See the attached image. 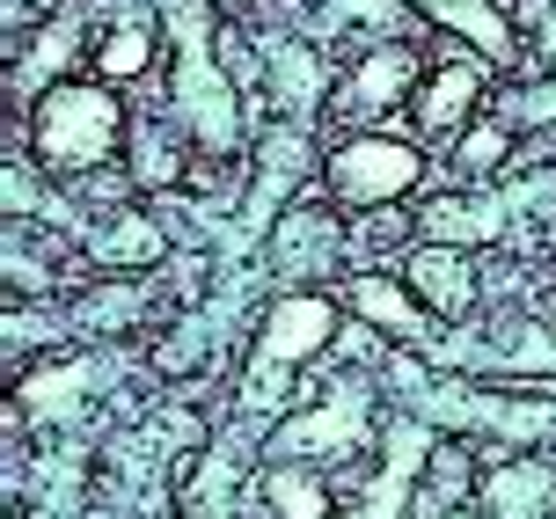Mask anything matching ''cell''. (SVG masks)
Here are the masks:
<instances>
[{"label": "cell", "mask_w": 556, "mask_h": 519, "mask_svg": "<svg viewBox=\"0 0 556 519\" xmlns=\"http://www.w3.org/2000/svg\"><path fill=\"white\" fill-rule=\"evenodd\" d=\"M417 446H425V432H417V425H395V446H389V476H381V505L366 497V519H395V491H403V476H410Z\"/></svg>", "instance_id": "cell-24"}, {"label": "cell", "mask_w": 556, "mask_h": 519, "mask_svg": "<svg viewBox=\"0 0 556 519\" xmlns=\"http://www.w3.org/2000/svg\"><path fill=\"white\" fill-rule=\"evenodd\" d=\"M344 337V301L337 293H315V286H293L264 307L250 344V366H242V410H271L293 395V374L315 366Z\"/></svg>", "instance_id": "cell-3"}, {"label": "cell", "mask_w": 556, "mask_h": 519, "mask_svg": "<svg viewBox=\"0 0 556 519\" xmlns=\"http://www.w3.org/2000/svg\"><path fill=\"white\" fill-rule=\"evenodd\" d=\"M256 176H250V198H242V213H250V227H271L278 213H286V198L301 191L307 162H315V139H307L301 117H278L271 132L256 139Z\"/></svg>", "instance_id": "cell-13"}, {"label": "cell", "mask_w": 556, "mask_h": 519, "mask_svg": "<svg viewBox=\"0 0 556 519\" xmlns=\"http://www.w3.org/2000/svg\"><path fill=\"white\" fill-rule=\"evenodd\" d=\"M534 59L556 74V0H542V15H534Z\"/></svg>", "instance_id": "cell-27"}, {"label": "cell", "mask_w": 556, "mask_h": 519, "mask_svg": "<svg viewBox=\"0 0 556 519\" xmlns=\"http://www.w3.org/2000/svg\"><path fill=\"white\" fill-rule=\"evenodd\" d=\"M395 271L410 278V293L432 307V322H440V329H462L476 307H483V278H476L469 249H454V242H410Z\"/></svg>", "instance_id": "cell-10"}, {"label": "cell", "mask_w": 556, "mask_h": 519, "mask_svg": "<svg viewBox=\"0 0 556 519\" xmlns=\"http://www.w3.org/2000/svg\"><path fill=\"white\" fill-rule=\"evenodd\" d=\"M483 483V468H476L469 446H440V468H425V483H417V519H440V512H462V497Z\"/></svg>", "instance_id": "cell-23"}, {"label": "cell", "mask_w": 556, "mask_h": 519, "mask_svg": "<svg viewBox=\"0 0 556 519\" xmlns=\"http://www.w3.org/2000/svg\"><path fill=\"white\" fill-rule=\"evenodd\" d=\"M542 315H556V293H542Z\"/></svg>", "instance_id": "cell-29"}, {"label": "cell", "mask_w": 556, "mask_h": 519, "mask_svg": "<svg viewBox=\"0 0 556 519\" xmlns=\"http://www.w3.org/2000/svg\"><path fill=\"white\" fill-rule=\"evenodd\" d=\"M0 271H8V286H15V293H29V301L59 286V278H52V264H45L37 249H23V227L8 235V249H0Z\"/></svg>", "instance_id": "cell-25"}, {"label": "cell", "mask_w": 556, "mask_h": 519, "mask_svg": "<svg viewBox=\"0 0 556 519\" xmlns=\"http://www.w3.org/2000/svg\"><path fill=\"white\" fill-rule=\"evenodd\" d=\"M337 213H344L337 198H323V205L293 198V205L264 227V264H271L278 278H337L344 256H352V227Z\"/></svg>", "instance_id": "cell-8"}, {"label": "cell", "mask_w": 556, "mask_h": 519, "mask_svg": "<svg viewBox=\"0 0 556 519\" xmlns=\"http://www.w3.org/2000/svg\"><path fill=\"white\" fill-rule=\"evenodd\" d=\"M491 59L483 52H440L432 66H425V81H417V96H410V125H417V139H432V147H454V139L476 125V110H483V96H491Z\"/></svg>", "instance_id": "cell-7"}, {"label": "cell", "mask_w": 556, "mask_h": 519, "mask_svg": "<svg viewBox=\"0 0 556 519\" xmlns=\"http://www.w3.org/2000/svg\"><path fill=\"white\" fill-rule=\"evenodd\" d=\"M483 512L491 519H549L556 505V468L542 454H498V461H483Z\"/></svg>", "instance_id": "cell-16"}, {"label": "cell", "mask_w": 556, "mask_h": 519, "mask_svg": "<svg viewBox=\"0 0 556 519\" xmlns=\"http://www.w3.org/2000/svg\"><path fill=\"white\" fill-rule=\"evenodd\" d=\"M337 301H344V315H359L374 337H389L395 352H425V344L440 337L432 307L410 293V278H403V271H381V264H359V271H344Z\"/></svg>", "instance_id": "cell-9"}, {"label": "cell", "mask_w": 556, "mask_h": 519, "mask_svg": "<svg viewBox=\"0 0 556 519\" xmlns=\"http://www.w3.org/2000/svg\"><path fill=\"white\" fill-rule=\"evenodd\" d=\"M374 432V395L366 381H337L315 410H293L271 425V461H344Z\"/></svg>", "instance_id": "cell-5"}, {"label": "cell", "mask_w": 556, "mask_h": 519, "mask_svg": "<svg viewBox=\"0 0 556 519\" xmlns=\"http://www.w3.org/2000/svg\"><path fill=\"white\" fill-rule=\"evenodd\" d=\"M520 213V198L505 191H440L417 205V242H454V249H483V242H505V227Z\"/></svg>", "instance_id": "cell-11"}, {"label": "cell", "mask_w": 556, "mask_h": 519, "mask_svg": "<svg viewBox=\"0 0 556 519\" xmlns=\"http://www.w3.org/2000/svg\"><path fill=\"white\" fill-rule=\"evenodd\" d=\"M264 66H271V103L286 110V117H307V110H323V59H315V45L264 37Z\"/></svg>", "instance_id": "cell-20"}, {"label": "cell", "mask_w": 556, "mask_h": 519, "mask_svg": "<svg viewBox=\"0 0 556 519\" xmlns=\"http://www.w3.org/2000/svg\"><path fill=\"white\" fill-rule=\"evenodd\" d=\"M256 497H264L271 519H337V497H330V483H323L315 461H264Z\"/></svg>", "instance_id": "cell-19"}, {"label": "cell", "mask_w": 556, "mask_h": 519, "mask_svg": "<svg viewBox=\"0 0 556 519\" xmlns=\"http://www.w3.org/2000/svg\"><path fill=\"white\" fill-rule=\"evenodd\" d=\"M154 59H162V23H154V15H147V8H125V15H117L111 29H103V37H96V45H88V66H96V81H139V74H147V66H154Z\"/></svg>", "instance_id": "cell-18"}, {"label": "cell", "mask_w": 556, "mask_h": 519, "mask_svg": "<svg viewBox=\"0 0 556 519\" xmlns=\"http://www.w3.org/2000/svg\"><path fill=\"white\" fill-rule=\"evenodd\" d=\"M125 176H132L139 191H176V183H191V162L198 147L184 139V125L168 117V125H154V117H132V139H125Z\"/></svg>", "instance_id": "cell-17"}, {"label": "cell", "mask_w": 556, "mask_h": 519, "mask_svg": "<svg viewBox=\"0 0 556 519\" xmlns=\"http://www.w3.org/2000/svg\"><path fill=\"white\" fill-rule=\"evenodd\" d=\"M139 315H147V286H139L132 271L96 278V286L74 293V329H81V337H125V329H139Z\"/></svg>", "instance_id": "cell-22"}, {"label": "cell", "mask_w": 556, "mask_h": 519, "mask_svg": "<svg viewBox=\"0 0 556 519\" xmlns=\"http://www.w3.org/2000/svg\"><path fill=\"white\" fill-rule=\"evenodd\" d=\"M410 15H425L432 29H446L454 45H469V52H483L498 74H513L520 66V23H513V8L505 0H410Z\"/></svg>", "instance_id": "cell-12"}, {"label": "cell", "mask_w": 556, "mask_h": 519, "mask_svg": "<svg viewBox=\"0 0 556 519\" xmlns=\"http://www.w3.org/2000/svg\"><path fill=\"white\" fill-rule=\"evenodd\" d=\"M81 256L96 264V271H154L168 256V227L147 205H117V213L88 219V242Z\"/></svg>", "instance_id": "cell-15"}, {"label": "cell", "mask_w": 556, "mask_h": 519, "mask_svg": "<svg viewBox=\"0 0 556 519\" xmlns=\"http://www.w3.org/2000/svg\"><path fill=\"white\" fill-rule=\"evenodd\" d=\"M425 176H432V162H425L417 139L366 125V132H352V139H337V147H330V162H323V191H330L344 213H389V205H403Z\"/></svg>", "instance_id": "cell-4"}, {"label": "cell", "mask_w": 556, "mask_h": 519, "mask_svg": "<svg viewBox=\"0 0 556 519\" xmlns=\"http://www.w3.org/2000/svg\"><path fill=\"white\" fill-rule=\"evenodd\" d=\"M81 45H88V8H81V0H66L59 15H45V23H37L29 52L8 66V96L23 103V96H45V88L74 81V74H66V59H81Z\"/></svg>", "instance_id": "cell-14"}, {"label": "cell", "mask_w": 556, "mask_h": 519, "mask_svg": "<svg viewBox=\"0 0 556 519\" xmlns=\"http://www.w3.org/2000/svg\"><path fill=\"white\" fill-rule=\"evenodd\" d=\"M513 154H520V125L498 110V117H476L469 132L446 147V168H454L462 183H491V176L513 168Z\"/></svg>", "instance_id": "cell-21"}, {"label": "cell", "mask_w": 556, "mask_h": 519, "mask_svg": "<svg viewBox=\"0 0 556 519\" xmlns=\"http://www.w3.org/2000/svg\"><path fill=\"white\" fill-rule=\"evenodd\" d=\"M125 139H132V117H125L111 81H59L29 110V154H37V168L59 176V183L103 176V168L125 154Z\"/></svg>", "instance_id": "cell-2"}, {"label": "cell", "mask_w": 556, "mask_h": 519, "mask_svg": "<svg viewBox=\"0 0 556 519\" xmlns=\"http://www.w3.org/2000/svg\"><path fill=\"white\" fill-rule=\"evenodd\" d=\"M440 519H483V512H469V505H462V512H440Z\"/></svg>", "instance_id": "cell-28"}, {"label": "cell", "mask_w": 556, "mask_h": 519, "mask_svg": "<svg viewBox=\"0 0 556 519\" xmlns=\"http://www.w3.org/2000/svg\"><path fill=\"white\" fill-rule=\"evenodd\" d=\"M168 15V117L184 125L205 162H242L250 147V103H242V81L227 66V29L213 23L205 0H162Z\"/></svg>", "instance_id": "cell-1"}, {"label": "cell", "mask_w": 556, "mask_h": 519, "mask_svg": "<svg viewBox=\"0 0 556 519\" xmlns=\"http://www.w3.org/2000/svg\"><path fill=\"white\" fill-rule=\"evenodd\" d=\"M8 358H23V352H37V344H52V329H45V315H23V307H8Z\"/></svg>", "instance_id": "cell-26"}, {"label": "cell", "mask_w": 556, "mask_h": 519, "mask_svg": "<svg viewBox=\"0 0 556 519\" xmlns=\"http://www.w3.org/2000/svg\"><path fill=\"white\" fill-rule=\"evenodd\" d=\"M425 66L432 59L417 52L410 37H381V45H366L352 66H344V81H337V96H330V110L337 117H352V125H381L389 110H410V96H417V81H425Z\"/></svg>", "instance_id": "cell-6"}]
</instances>
